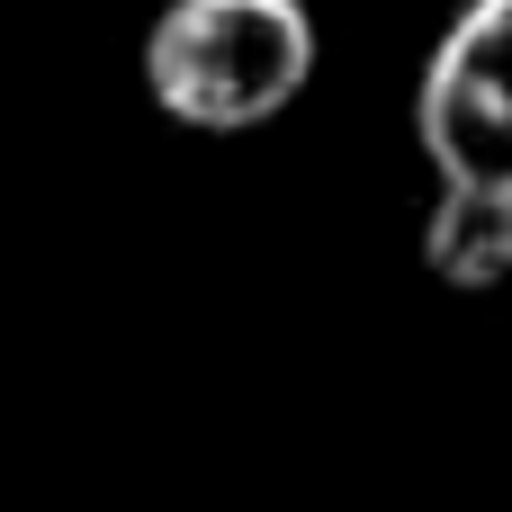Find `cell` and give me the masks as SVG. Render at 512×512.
Returning <instances> with one entry per match:
<instances>
[{"mask_svg": "<svg viewBox=\"0 0 512 512\" xmlns=\"http://www.w3.org/2000/svg\"><path fill=\"white\" fill-rule=\"evenodd\" d=\"M315 81L306 0H171L144 36V90L198 135H243L297 108Z\"/></svg>", "mask_w": 512, "mask_h": 512, "instance_id": "cell-1", "label": "cell"}, {"mask_svg": "<svg viewBox=\"0 0 512 512\" xmlns=\"http://www.w3.org/2000/svg\"><path fill=\"white\" fill-rule=\"evenodd\" d=\"M414 135L432 153V180L512 198V0H468L450 18L414 90Z\"/></svg>", "mask_w": 512, "mask_h": 512, "instance_id": "cell-2", "label": "cell"}, {"mask_svg": "<svg viewBox=\"0 0 512 512\" xmlns=\"http://www.w3.org/2000/svg\"><path fill=\"white\" fill-rule=\"evenodd\" d=\"M423 270L459 297H486L512 279V198L504 189H459L441 180L432 225H423Z\"/></svg>", "mask_w": 512, "mask_h": 512, "instance_id": "cell-3", "label": "cell"}]
</instances>
